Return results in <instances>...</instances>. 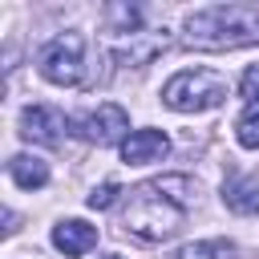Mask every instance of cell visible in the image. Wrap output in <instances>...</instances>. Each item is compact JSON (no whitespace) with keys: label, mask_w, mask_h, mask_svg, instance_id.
<instances>
[{"label":"cell","mask_w":259,"mask_h":259,"mask_svg":"<svg viewBox=\"0 0 259 259\" xmlns=\"http://www.w3.org/2000/svg\"><path fill=\"white\" fill-rule=\"evenodd\" d=\"M53 247L65 255H85L97 247V227H89L85 219H65L53 227Z\"/></svg>","instance_id":"9"},{"label":"cell","mask_w":259,"mask_h":259,"mask_svg":"<svg viewBox=\"0 0 259 259\" xmlns=\"http://www.w3.org/2000/svg\"><path fill=\"white\" fill-rule=\"evenodd\" d=\"M162 101L178 113H202L227 101V77L214 69H182L162 85Z\"/></svg>","instance_id":"3"},{"label":"cell","mask_w":259,"mask_h":259,"mask_svg":"<svg viewBox=\"0 0 259 259\" xmlns=\"http://www.w3.org/2000/svg\"><path fill=\"white\" fill-rule=\"evenodd\" d=\"M117 194H121V186H117V182H101V186H93V190H89V198H85V202H89L93 210H109V206L117 202Z\"/></svg>","instance_id":"14"},{"label":"cell","mask_w":259,"mask_h":259,"mask_svg":"<svg viewBox=\"0 0 259 259\" xmlns=\"http://www.w3.org/2000/svg\"><path fill=\"white\" fill-rule=\"evenodd\" d=\"M166 154H170V138L162 130H134L121 142V162L125 166H150V162H162Z\"/></svg>","instance_id":"7"},{"label":"cell","mask_w":259,"mask_h":259,"mask_svg":"<svg viewBox=\"0 0 259 259\" xmlns=\"http://www.w3.org/2000/svg\"><path fill=\"white\" fill-rule=\"evenodd\" d=\"M73 134H77L81 142H89V146L125 142V138H130V113H125L121 105H109V101H105V105L81 113V117L73 121Z\"/></svg>","instance_id":"5"},{"label":"cell","mask_w":259,"mask_h":259,"mask_svg":"<svg viewBox=\"0 0 259 259\" xmlns=\"http://www.w3.org/2000/svg\"><path fill=\"white\" fill-rule=\"evenodd\" d=\"M194 178L186 174H162V178H150L142 186L130 190L125 198V210H121V227L125 235L142 239V243H166L182 231L190 206H194Z\"/></svg>","instance_id":"1"},{"label":"cell","mask_w":259,"mask_h":259,"mask_svg":"<svg viewBox=\"0 0 259 259\" xmlns=\"http://www.w3.org/2000/svg\"><path fill=\"white\" fill-rule=\"evenodd\" d=\"M239 146L259 150V109H251V113L239 121Z\"/></svg>","instance_id":"15"},{"label":"cell","mask_w":259,"mask_h":259,"mask_svg":"<svg viewBox=\"0 0 259 259\" xmlns=\"http://www.w3.org/2000/svg\"><path fill=\"white\" fill-rule=\"evenodd\" d=\"M105 259H121V255H105Z\"/></svg>","instance_id":"17"},{"label":"cell","mask_w":259,"mask_h":259,"mask_svg":"<svg viewBox=\"0 0 259 259\" xmlns=\"http://www.w3.org/2000/svg\"><path fill=\"white\" fill-rule=\"evenodd\" d=\"M239 97L251 101V105H259V65H251V69L243 73V81H239Z\"/></svg>","instance_id":"16"},{"label":"cell","mask_w":259,"mask_h":259,"mask_svg":"<svg viewBox=\"0 0 259 259\" xmlns=\"http://www.w3.org/2000/svg\"><path fill=\"white\" fill-rule=\"evenodd\" d=\"M36 69L53 85H77L85 73V40L81 32H61L36 53Z\"/></svg>","instance_id":"4"},{"label":"cell","mask_w":259,"mask_h":259,"mask_svg":"<svg viewBox=\"0 0 259 259\" xmlns=\"http://www.w3.org/2000/svg\"><path fill=\"white\" fill-rule=\"evenodd\" d=\"M223 202L235 214H259V178H231L223 182Z\"/></svg>","instance_id":"11"},{"label":"cell","mask_w":259,"mask_h":259,"mask_svg":"<svg viewBox=\"0 0 259 259\" xmlns=\"http://www.w3.org/2000/svg\"><path fill=\"white\" fill-rule=\"evenodd\" d=\"M105 16H109V20H117V28H113L117 36L138 32V20H142V12H138L134 4H109V8H105Z\"/></svg>","instance_id":"13"},{"label":"cell","mask_w":259,"mask_h":259,"mask_svg":"<svg viewBox=\"0 0 259 259\" xmlns=\"http://www.w3.org/2000/svg\"><path fill=\"white\" fill-rule=\"evenodd\" d=\"M162 49H166V36L146 32V28L125 32V36H113V57H117L121 65H150Z\"/></svg>","instance_id":"8"},{"label":"cell","mask_w":259,"mask_h":259,"mask_svg":"<svg viewBox=\"0 0 259 259\" xmlns=\"http://www.w3.org/2000/svg\"><path fill=\"white\" fill-rule=\"evenodd\" d=\"M259 40V4H210L186 16V45L239 49Z\"/></svg>","instance_id":"2"},{"label":"cell","mask_w":259,"mask_h":259,"mask_svg":"<svg viewBox=\"0 0 259 259\" xmlns=\"http://www.w3.org/2000/svg\"><path fill=\"white\" fill-rule=\"evenodd\" d=\"M8 174L20 190H40L49 182V162L36 158V154H12L8 158Z\"/></svg>","instance_id":"10"},{"label":"cell","mask_w":259,"mask_h":259,"mask_svg":"<svg viewBox=\"0 0 259 259\" xmlns=\"http://www.w3.org/2000/svg\"><path fill=\"white\" fill-rule=\"evenodd\" d=\"M174 259H235V243H231V239H206V243H190V247H182Z\"/></svg>","instance_id":"12"},{"label":"cell","mask_w":259,"mask_h":259,"mask_svg":"<svg viewBox=\"0 0 259 259\" xmlns=\"http://www.w3.org/2000/svg\"><path fill=\"white\" fill-rule=\"evenodd\" d=\"M65 134H73V121H65V113L53 105H28L20 113V138H28V142L57 146Z\"/></svg>","instance_id":"6"}]
</instances>
